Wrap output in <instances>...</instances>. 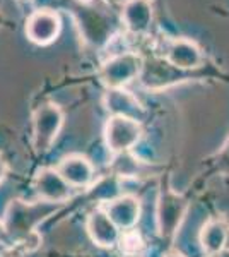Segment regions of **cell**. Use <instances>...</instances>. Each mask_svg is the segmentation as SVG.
I'll use <instances>...</instances> for the list:
<instances>
[{
    "mask_svg": "<svg viewBox=\"0 0 229 257\" xmlns=\"http://www.w3.org/2000/svg\"><path fill=\"white\" fill-rule=\"evenodd\" d=\"M53 209H55V204L52 202H26L21 199H14L7 206L2 225L6 228V233L12 237H26Z\"/></svg>",
    "mask_w": 229,
    "mask_h": 257,
    "instance_id": "1",
    "label": "cell"
},
{
    "mask_svg": "<svg viewBox=\"0 0 229 257\" xmlns=\"http://www.w3.org/2000/svg\"><path fill=\"white\" fill-rule=\"evenodd\" d=\"M144 60L137 53H120L101 67V79L108 89H122L142 72Z\"/></svg>",
    "mask_w": 229,
    "mask_h": 257,
    "instance_id": "2",
    "label": "cell"
},
{
    "mask_svg": "<svg viewBox=\"0 0 229 257\" xmlns=\"http://www.w3.org/2000/svg\"><path fill=\"white\" fill-rule=\"evenodd\" d=\"M188 209V202L169 187L162 189L157 202V228L162 238H173Z\"/></svg>",
    "mask_w": 229,
    "mask_h": 257,
    "instance_id": "3",
    "label": "cell"
},
{
    "mask_svg": "<svg viewBox=\"0 0 229 257\" xmlns=\"http://www.w3.org/2000/svg\"><path fill=\"white\" fill-rule=\"evenodd\" d=\"M142 127L139 120L111 115L105 127L106 146L113 155L128 153L140 141Z\"/></svg>",
    "mask_w": 229,
    "mask_h": 257,
    "instance_id": "4",
    "label": "cell"
},
{
    "mask_svg": "<svg viewBox=\"0 0 229 257\" xmlns=\"http://www.w3.org/2000/svg\"><path fill=\"white\" fill-rule=\"evenodd\" d=\"M62 125H64V111L55 103H47L40 106L33 120V132H35V148L38 153H45L52 148L58 138Z\"/></svg>",
    "mask_w": 229,
    "mask_h": 257,
    "instance_id": "5",
    "label": "cell"
},
{
    "mask_svg": "<svg viewBox=\"0 0 229 257\" xmlns=\"http://www.w3.org/2000/svg\"><path fill=\"white\" fill-rule=\"evenodd\" d=\"M35 192L45 202L60 204L70 199V185L55 168H41L35 177Z\"/></svg>",
    "mask_w": 229,
    "mask_h": 257,
    "instance_id": "6",
    "label": "cell"
},
{
    "mask_svg": "<svg viewBox=\"0 0 229 257\" xmlns=\"http://www.w3.org/2000/svg\"><path fill=\"white\" fill-rule=\"evenodd\" d=\"M60 18L50 9L35 11L26 21V36L36 45H50L60 33Z\"/></svg>",
    "mask_w": 229,
    "mask_h": 257,
    "instance_id": "7",
    "label": "cell"
},
{
    "mask_svg": "<svg viewBox=\"0 0 229 257\" xmlns=\"http://www.w3.org/2000/svg\"><path fill=\"white\" fill-rule=\"evenodd\" d=\"M87 233L96 245L103 248H111L116 243H120V228L115 225L106 214L105 209L98 208L87 218Z\"/></svg>",
    "mask_w": 229,
    "mask_h": 257,
    "instance_id": "8",
    "label": "cell"
},
{
    "mask_svg": "<svg viewBox=\"0 0 229 257\" xmlns=\"http://www.w3.org/2000/svg\"><path fill=\"white\" fill-rule=\"evenodd\" d=\"M164 55H166V62L171 64L173 67H176L178 70L197 69L200 67L203 60L200 48L191 40L186 38H176L169 41L168 47H166Z\"/></svg>",
    "mask_w": 229,
    "mask_h": 257,
    "instance_id": "9",
    "label": "cell"
},
{
    "mask_svg": "<svg viewBox=\"0 0 229 257\" xmlns=\"http://www.w3.org/2000/svg\"><path fill=\"white\" fill-rule=\"evenodd\" d=\"M152 2L151 0H127L122 11L123 24L132 35H147L152 24Z\"/></svg>",
    "mask_w": 229,
    "mask_h": 257,
    "instance_id": "10",
    "label": "cell"
},
{
    "mask_svg": "<svg viewBox=\"0 0 229 257\" xmlns=\"http://www.w3.org/2000/svg\"><path fill=\"white\" fill-rule=\"evenodd\" d=\"M57 170L70 187H87L94 178L93 163L82 155L64 156Z\"/></svg>",
    "mask_w": 229,
    "mask_h": 257,
    "instance_id": "11",
    "label": "cell"
},
{
    "mask_svg": "<svg viewBox=\"0 0 229 257\" xmlns=\"http://www.w3.org/2000/svg\"><path fill=\"white\" fill-rule=\"evenodd\" d=\"M105 211L120 230H132L140 219V202L134 196H120L111 199Z\"/></svg>",
    "mask_w": 229,
    "mask_h": 257,
    "instance_id": "12",
    "label": "cell"
},
{
    "mask_svg": "<svg viewBox=\"0 0 229 257\" xmlns=\"http://www.w3.org/2000/svg\"><path fill=\"white\" fill-rule=\"evenodd\" d=\"M105 105L106 110L111 115H118V117H127L140 120L144 115V108L139 103L134 94L128 91L122 89H108L105 94Z\"/></svg>",
    "mask_w": 229,
    "mask_h": 257,
    "instance_id": "13",
    "label": "cell"
},
{
    "mask_svg": "<svg viewBox=\"0 0 229 257\" xmlns=\"http://www.w3.org/2000/svg\"><path fill=\"white\" fill-rule=\"evenodd\" d=\"M227 243V226L220 219H209L202 226L200 231V245L207 254L217 255L226 248Z\"/></svg>",
    "mask_w": 229,
    "mask_h": 257,
    "instance_id": "14",
    "label": "cell"
},
{
    "mask_svg": "<svg viewBox=\"0 0 229 257\" xmlns=\"http://www.w3.org/2000/svg\"><path fill=\"white\" fill-rule=\"evenodd\" d=\"M6 175H7V163H6V160H4V156L0 155V184L4 182Z\"/></svg>",
    "mask_w": 229,
    "mask_h": 257,
    "instance_id": "15",
    "label": "cell"
},
{
    "mask_svg": "<svg viewBox=\"0 0 229 257\" xmlns=\"http://www.w3.org/2000/svg\"><path fill=\"white\" fill-rule=\"evenodd\" d=\"M215 257H229V250H226V248H224V250L219 252V254L215 255Z\"/></svg>",
    "mask_w": 229,
    "mask_h": 257,
    "instance_id": "16",
    "label": "cell"
},
{
    "mask_svg": "<svg viewBox=\"0 0 229 257\" xmlns=\"http://www.w3.org/2000/svg\"><path fill=\"white\" fill-rule=\"evenodd\" d=\"M6 235V228H4V225H2V221H0V238Z\"/></svg>",
    "mask_w": 229,
    "mask_h": 257,
    "instance_id": "17",
    "label": "cell"
},
{
    "mask_svg": "<svg viewBox=\"0 0 229 257\" xmlns=\"http://www.w3.org/2000/svg\"><path fill=\"white\" fill-rule=\"evenodd\" d=\"M166 257H185V255H181L180 252H171V254H168Z\"/></svg>",
    "mask_w": 229,
    "mask_h": 257,
    "instance_id": "18",
    "label": "cell"
},
{
    "mask_svg": "<svg viewBox=\"0 0 229 257\" xmlns=\"http://www.w3.org/2000/svg\"><path fill=\"white\" fill-rule=\"evenodd\" d=\"M21 2H31V0H21Z\"/></svg>",
    "mask_w": 229,
    "mask_h": 257,
    "instance_id": "19",
    "label": "cell"
},
{
    "mask_svg": "<svg viewBox=\"0 0 229 257\" xmlns=\"http://www.w3.org/2000/svg\"><path fill=\"white\" fill-rule=\"evenodd\" d=\"M226 153H227V155H229V148H227V151H226Z\"/></svg>",
    "mask_w": 229,
    "mask_h": 257,
    "instance_id": "20",
    "label": "cell"
}]
</instances>
